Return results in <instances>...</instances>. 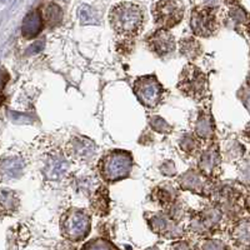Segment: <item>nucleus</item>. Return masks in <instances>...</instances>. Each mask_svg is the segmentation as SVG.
Returning <instances> with one entry per match:
<instances>
[{
  "instance_id": "nucleus-1",
  "label": "nucleus",
  "mask_w": 250,
  "mask_h": 250,
  "mask_svg": "<svg viewBox=\"0 0 250 250\" xmlns=\"http://www.w3.org/2000/svg\"><path fill=\"white\" fill-rule=\"evenodd\" d=\"M109 23L122 40L130 42L135 39L144 28V9L129 1L115 4L109 12Z\"/></svg>"
},
{
  "instance_id": "nucleus-2",
  "label": "nucleus",
  "mask_w": 250,
  "mask_h": 250,
  "mask_svg": "<svg viewBox=\"0 0 250 250\" xmlns=\"http://www.w3.org/2000/svg\"><path fill=\"white\" fill-rule=\"evenodd\" d=\"M134 159L129 151L114 149L106 151L98 163V170L103 182L114 184L130 176Z\"/></svg>"
},
{
  "instance_id": "nucleus-3",
  "label": "nucleus",
  "mask_w": 250,
  "mask_h": 250,
  "mask_svg": "<svg viewBox=\"0 0 250 250\" xmlns=\"http://www.w3.org/2000/svg\"><path fill=\"white\" fill-rule=\"evenodd\" d=\"M91 230V214L85 209L70 208L60 219V233L71 243H80L88 238Z\"/></svg>"
},
{
  "instance_id": "nucleus-4",
  "label": "nucleus",
  "mask_w": 250,
  "mask_h": 250,
  "mask_svg": "<svg viewBox=\"0 0 250 250\" xmlns=\"http://www.w3.org/2000/svg\"><path fill=\"white\" fill-rule=\"evenodd\" d=\"M176 86L185 97L195 102H203L209 91L207 74L193 62H189L183 68Z\"/></svg>"
},
{
  "instance_id": "nucleus-5",
  "label": "nucleus",
  "mask_w": 250,
  "mask_h": 250,
  "mask_svg": "<svg viewBox=\"0 0 250 250\" xmlns=\"http://www.w3.org/2000/svg\"><path fill=\"white\" fill-rule=\"evenodd\" d=\"M133 91L137 99L145 108L154 109L160 105L164 99V86L156 75H143L133 83Z\"/></svg>"
},
{
  "instance_id": "nucleus-6",
  "label": "nucleus",
  "mask_w": 250,
  "mask_h": 250,
  "mask_svg": "<svg viewBox=\"0 0 250 250\" xmlns=\"http://www.w3.org/2000/svg\"><path fill=\"white\" fill-rule=\"evenodd\" d=\"M184 12V4L180 0H159L151 6L155 25L167 30H170L182 21Z\"/></svg>"
},
{
  "instance_id": "nucleus-7",
  "label": "nucleus",
  "mask_w": 250,
  "mask_h": 250,
  "mask_svg": "<svg viewBox=\"0 0 250 250\" xmlns=\"http://www.w3.org/2000/svg\"><path fill=\"white\" fill-rule=\"evenodd\" d=\"M190 29L195 37L210 38L220 26L215 8L207 5L195 6L190 13Z\"/></svg>"
},
{
  "instance_id": "nucleus-8",
  "label": "nucleus",
  "mask_w": 250,
  "mask_h": 250,
  "mask_svg": "<svg viewBox=\"0 0 250 250\" xmlns=\"http://www.w3.org/2000/svg\"><path fill=\"white\" fill-rule=\"evenodd\" d=\"M176 185L180 190L190 191L205 198H211L216 188L214 179L203 174L199 169H189L178 176Z\"/></svg>"
},
{
  "instance_id": "nucleus-9",
  "label": "nucleus",
  "mask_w": 250,
  "mask_h": 250,
  "mask_svg": "<svg viewBox=\"0 0 250 250\" xmlns=\"http://www.w3.org/2000/svg\"><path fill=\"white\" fill-rule=\"evenodd\" d=\"M145 220L151 231L162 238L180 239L185 234V229L180 225V223L173 220L165 211H158V213L148 211L145 214Z\"/></svg>"
},
{
  "instance_id": "nucleus-10",
  "label": "nucleus",
  "mask_w": 250,
  "mask_h": 250,
  "mask_svg": "<svg viewBox=\"0 0 250 250\" xmlns=\"http://www.w3.org/2000/svg\"><path fill=\"white\" fill-rule=\"evenodd\" d=\"M145 43L149 50L159 58L168 57L176 48L175 38L171 34L170 30H167V29L158 28L146 37Z\"/></svg>"
},
{
  "instance_id": "nucleus-11",
  "label": "nucleus",
  "mask_w": 250,
  "mask_h": 250,
  "mask_svg": "<svg viewBox=\"0 0 250 250\" xmlns=\"http://www.w3.org/2000/svg\"><path fill=\"white\" fill-rule=\"evenodd\" d=\"M220 165L222 154L219 150V145L215 142H211L198 156V169L211 179H215L220 174Z\"/></svg>"
},
{
  "instance_id": "nucleus-12",
  "label": "nucleus",
  "mask_w": 250,
  "mask_h": 250,
  "mask_svg": "<svg viewBox=\"0 0 250 250\" xmlns=\"http://www.w3.org/2000/svg\"><path fill=\"white\" fill-rule=\"evenodd\" d=\"M65 151L66 155L71 159L79 160V162H88L97 155L98 146L89 138L75 135L68 142Z\"/></svg>"
},
{
  "instance_id": "nucleus-13",
  "label": "nucleus",
  "mask_w": 250,
  "mask_h": 250,
  "mask_svg": "<svg viewBox=\"0 0 250 250\" xmlns=\"http://www.w3.org/2000/svg\"><path fill=\"white\" fill-rule=\"evenodd\" d=\"M194 134L199 138L203 143H211L215 135V123H214L213 114L210 108H203L198 113L194 126Z\"/></svg>"
},
{
  "instance_id": "nucleus-14",
  "label": "nucleus",
  "mask_w": 250,
  "mask_h": 250,
  "mask_svg": "<svg viewBox=\"0 0 250 250\" xmlns=\"http://www.w3.org/2000/svg\"><path fill=\"white\" fill-rule=\"evenodd\" d=\"M179 199V188L171 182H163L151 190V200L163 209H168L173 203Z\"/></svg>"
},
{
  "instance_id": "nucleus-15",
  "label": "nucleus",
  "mask_w": 250,
  "mask_h": 250,
  "mask_svg": "<svg viewBox=\"0 0 250 250\" xmlns=\"http://www.w3.org/2000/svg\"><path fill=\"white\" fill-rule=\"evenodd\" d=\"M90 210L91 213L99 216L108 215L110 211V196L106 187H99L90 195Z\"/></svg>"
},
{
  "instance_id": "nucleus-16",
  "label": "nucleus",
  "mask_w": 250,
  "mask_h": 250,
  "mask_svg": "<svg viewBox=\"0 0 250 250\" xmlns=\"http://www.w3.org/2000/svg\"><path fill=\"white\" fill-rule=\"evenodd\" d=\"M69 171V163L62 154H55L46 163L44 174L49 180H62Z\"/></svg>"
},
{
  "instance_id": "nucleus-17",
  "label": "nucleus",
  "mask_w": 250,
  "mask_h": 250,
  "mask_svg": "<svg viewBox=\"0 0 250 250\" xmlns=\"http://www.w3.org/2000/svg\"><path fill=\"white\" fill-rule=\"evenodd\" d=\"M196 213H198L199 218L202 219V222L204 223L205 228H207L210 235L220 228L223 218H224V214L222 213V210L215 204L207 205L203 210L196 211Z\"/></svg>"
},
{
  "instance_id": "nucleus-18",
  "label": "nucleus",
  "mask_w": 250,
  "mask_h": 250,
  "mask_svg": "<svg viewBox=\"0 0 250 250\" xmlns=\"http://www.w3.org/2000/svg\"><path fill=\"white\" fill-rule=\"evenodd\" d=\"M230 238L233 244L240 249H250V222L249 220H240L236 223L230 231Z\"/></svg>"
},
{
  "instance_id": "nucleus-19",
  "label": "nucleus",
  "mask_w": 250,
  "mask_h": 250,
  "mask_svg": "<svg viewBox=\"0 0 250 250\" xmlns=\"http://www.w3.org/2000/svg\"><path fill=\"white\" fill-rule=\"evenodd\" d=\"M43 15L38 10H34V12L29 13L25 17V19H24L23 25H21V33H23L24 38H26V39H33L37 35H39V33L43 30Z\"/></svg>"
},
{
  "instance_id": "nucleus-20",
  "label": "nucleus",
  "mask_w": 250,
  "mask_h": 250,
  "mask_svg": "<svg viewBox=\"0 0 250 250\" xmlns=\"http://www.w3.org/2000/svg\"><path fill=\"white\" fill-rule=\"evenodd\" d=\"M178 45H179L180 54L187 58L189 62H195L203 54L202 44L194 37L183 38V39H180Z\"/></svg>"
},
{
  "instance_id": "nucleus-21",
  "label": "nucleus",
  "mask_w": 250,
  "mask_h": 250,
  "mask_svg": "<svg viewBox=\"0 0 250 250\" xmlns=\"http://www.w3.org/2000/svg\"><path fill=\"white\" fill-rule=\"evenodd\" d=\"M178 144L180 150L189 156H199L203 150V142L194 133H185Z\"/></svg>"
},
{
  "instance_id": "nucleus-22",
  "label": "nucleus",
  "mask_w": 250,
  "mask_h": 250,
  "mask_svg": "<svg viewBox=\"0 0 250 250\" xmlns=\"http://www.w3.org/2000/svg\"><path fill=\"white\" fill-rule=\"evenodd\" d=\"M44 19V23L49 26H57L62 21V10L57 4H49L45 6L44 12L42 13Z\"/></svg>"
},
{
  "instance_id": "nucleus-23",
  "label": "nucleus",
  "mask_w": 250,
  "mask_h": 250,
  "mask_svg": "<svg viewBox=\"0 0 250 250\" xmlns=\"http://www.w3.org/2000/svg\"><path fill=\"white\" fill-rule=\"evenodd\" d=\"M0 170H1V174L4 176H8L10 179L18 178L21 174V170H23V163L19 158H10V159H6L1 164Z\"/></svg>"
},
{
  "instance_id": "nucleus-24",
  "label": "nucleus",
  "mask_w": 250,
  "mask_h": 250,
  "mask_svg": "<svg viewBox=\"0 0 250 250\" xmlns=\"http://www.w3.org/2000/svg\"><path fill=\"white\" fill-rule=\"evenodd\" d=\"M17 195L13 191L0 190V214L14 211L18 207Z\"/></svg>"
},
{
  "instance_id": "nucleus-25",
  "label": "nucleus",
  "mask_w": 250,
  "mask_h": 250,
  "mask_svg": "<svg viewBox=\"0 0 250 250\" xmlns=\"http://www.w3.org/2000/svg\"><path fill=\"white\" fill-rule=\"evenodd\" d=\"M188 210H189V208H188L187 203L182 199H178L175 203L170 205L168 209H165V213L168 214L173 220L178 223H182L184 220L185 215L188 214Z\"/></svg>"
},
{
  "instance_id": "nucleus-26",
  "label": "nucleus",
  "mask_w": 250,
  "mask_h": 250,
  "mask_svg": "<svg viewBox=\"0 0 250 250\" xmlns=\"http://www.w3.org/2000/svg\"><path fill=\"white\" fill-rule=\"evenodd\" d=\"M80 250H119L117 245L104 238H95L83 245Z\"/></svg>"
},
{
  "instance_id": "nucleus-27",
  "label": "nucleus",
  "mask_w": 250,
  "mask_h": 250,
  "mask_svg": "<svg viewBox=\"0 0 250 250\" xmlns=\"http://www.w3.org/2000/svg\"><path fill=\"white\" fill-rule=\"evenodd\" d=\"M148 123L150 125V128L153 129L155 133L159 134H170L173 131V126L169 124L165 119L158 115H153V117L148 118Z\"/></svg>"
},
{
  "instance_id": "nucleus-28",
  "label": "nucleus",
  "mask_w": 250,
  "mask_h": 250,
  "mask_svg": "<svg viewBox=\"0 0 250 250\" xmlns=\"http://www.w3.org/2000/svg\"><path fill=\"white\" fill-rule=\"evenodd\" d=\"M194 250H230L225 243L218 239H203L199 244L194 248Z\"/></svg>"
},
{
  "instance_id": "nucleus-29",
  "label": "nucleus",
  "mask_w": 250,
  "mask_h": 250,
  "mask_svg": "<svg viewBox=\"0 0 250 250\" xmlns=\"http://www.w3.org/2000/svg\"><path fill=\"white\" fill-rule=\"evenodd\" d=\"M229 18L233 20L235 24H247L249 20V15L244 9L238 5H233L229 10Z\"/></svg>"
},
{
  "instance_id": "nucleus-30",
  "label": "nucleus",
  "mask_w": 250,
  "mask_h": 250,
  "mask_svg": "<svg viewBox=\"0 0 250 250\" xmlns=\"http://www.w3.org/2000/svg\"><path fill=\"white\" fill-rule=\"evenodd\" d=\"M242 151H244V148H243L242 145L239 144L238 142H233L230 144L228 145L227 149H225V153L229 158H238V156L242 155Z\"/></svg>"
},
{
  "instance_id": "nucleus-31",
  "label": "nucleus",
  "mask_w": 250,
  "mask_h": 250,
  "mask_svg": "<svg viewBox=\"0 0 250 250\" xmlns=\"http://www.w3.org/2000/svg\"><path fill=\"white\" fill-rule=\"evenodd\" d=\"M167 250H194V248L191 247V244L187 240H182V239H178L175 242L171 243Z\"/></svg>"
},
{
  "instance_id": "nucleus-32",
  "label": "nucleus",
  "mask_w": 250,
  "mask_h": 250,
  "mask_svg": "<svg viewBox=\"0 0 250 250\" xmlns=\"http://www.w3.org/2000/svg\"><path fill=\"white\" fill-rule=\"evenodd\" d=\"M160 171L164 174L165 176H175L176 175V168L174 165V162H164L160 165Z\"/></svg>"
},
{
  "instance_id": "nucleus-33",
  "label": "nucleus",
  "mask_w": 250,
  "mask_h": 250,
  "mask_svg": "<svg viewBox=\"0 0 250 250\" xmlns=\"http://www.w3.org/2000/svg\"><path fill=\"white\" fill-rule=\"evenodd\" d=\"M43 49H44V42H37V43L33 44V45L26 50V53H28V54H38V53H40Z\"/></svg>"
},
{
  "instance_id": "nucleus-34",
  "label": "nucleus",
  "mask_w": 250,
  "mask_h": 250,
  "mask_svg": "<svg viewBox=\"0 0 250 250\" xmlns=\"http://www.w3.org/2000/svg\"><path fill=\"white\" fill-rule=\"evenodd\" d=\"M9 80V75L6 71L4 70H0V90L5 86V84L8 83Z\"/></svg>"
},
{
  "instance_id": "nucleus-35",
  "label": "nucleus",
  "mask_w": 250,
  "mask_h": 250,
  "mask_svg": "<svg viewBox=\"0 0 250 250\" xmlns=\"http://www.w3.org/2000/svg\"><path fill=\"white\" fill-rule=\"evenodd\" d=\"M244 93H243V102H244L245 106L250 110V89H244Z\"/></svg>"
},
{
  "instance_id": "nucleus-36",
  "label": "nucleus",
  "mask_w": 250,
  "mask_h": 250,
  "mask_svg": "<svg viewBox=\"0 0 250 250\" xmlns=\"http://www.w3.org/2000/svg\"><path fill=\"white\" fill-rule=\"evenodd\" d=\"M59 248H60V250H77V248L73 245V243L68 242V240H66V242L60 243Z\"/></svg>"
},
{
  "instance_id": "nucleus-37",
  "label": "nucleus",
  "mask_w": 250,
  "mask_h": 250,
  "mask_svg": "<svg viewBox=\"0 0 250 250\" xmlns=\"http://www.w3.org/2000/svg\"><path fill=\"white\" fill-rule=\"evenodd\" d=\"M4 99H5V98H4V95L1 93H0V106H1V104H3Z\"/></svg>"
},
{
  "instance_id": "nucleus-38",
  "label": "nucleus",
  "mask_w": 250,
  "mask_h": 250,
  "mask_svg": "<svg viewBox=\"0 0 250 250\" xmlns=\"http://www.w3.org/2000/svg\"><path fill=\"white\" fill-rule=\"evenodd\" d=\"M224 1H227V3H229V4H235L236 3V0H224Z\"/></svg>"
},
{
  "instance_id": "nucleus-39",
  "label": "nucleus",
  "mask_w": 250,
  "mask_h": 250,
  "mask_svg": "<svg viewBox=\"0 0 250 250\" xmlns=\"http://www.w3.org/2000/svg\"><path fill=\"white\" fill-rule=\"evenodd\" d=\"M145 250H159V248H158V247H151V248H148V249H145Z\"/></svg>"
},
{
  "instance_id": "nucleus-40",
  "label": "nucleus",
  "mask_w": 250,
  "mask_h": 250,
  "mask_svg": "<svg viewBox=\"0 0 250 250\" xmlns=\"http://www.w3.org/2000/svg\"><path fill=\"white\" fill-rule=\"evenodd\" d=\"M247 137H248V139L250 140V130H249V131H247Z\"/></svg>"
},
{
  "instance_id": "nucleus-41",
  "label": "nucleus",
  "mask_w": 250,
  "mask_h": 250,
  "mask_svg": "<svg viewBox=\"0 0 250 250\" xmlns=\"http://www.w3.org/2000/svg\"><path fill=\"white\" fill-rule=\"evenodd\" d=\"M249 33H250V30H249Z\"/></svg>"
}]
</instances>
